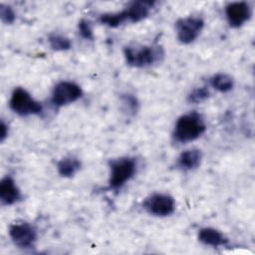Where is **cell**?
I'll use <instances>...</instances> for the list:
<instances>
[{"mask_svg":"<svg viewBox=\"0 0 255 255\" xmlns=\"http://www.w3.org/2000/svg\"><path fill=\"white\" fill-rule=\"evenodd\" d=\"M205 129L206 126L201 115L192 112L178 118L174 126L173 137L178 142L186 143L198 138Z\"/></svg>","mask_w":255,"mask_h":255,"instance_id":"6da1fadb","label":"cell"},{"mask_svg":"<svg viewBox=\"0 0 255 255\" xmlns=\"http://www.w3.org/2000/svg\"><path fill=\"white\" fill-rule=\"evenodd\" d=\"M125 59L128 66L143 68L158 63L163 58V50L160 46H127L124 49Z\"/></svg>","mask_w":255,"mask_h":255,"instance_id":"7a4b0ae2","label":"cell"},{"mask_svg":"<svg viewBox=\"0 0 255 255\" xmlns=\"http://www.w3.org/2000/svg\"><path fill=\"white\" fill-rule=\"evenodd\" d=\"M136 161L131 157H121L110 162L109 187L113 190L121 189L135 173Z\"/></svg>","mask_w":255,"mask_h":255,"instance_id":"3957f363","label":"cell"},{"mask_svg":"<svg viewBox=\"0 0 255 255\" xmlns=\"http://www.w3.org/2000/svg\"><path fill=\"white\" fill-rule=\"evenodd\" d=\"M10 109L19 116H30L39 115L43 111L41 103L32 98V96L23 88H16L9 102Z\"/></svg>","mask_w":255,"mask_h":255,"instance_id":"277c9868","label":"cell"},{"mask_svg":"<svg viewBox=\"0 0 255 255\" xmlns=\"http://www.w3.org/2000/svg\"><path fill=\"white\" fill-rule=\"evenodd\" d=\"M204 27L201 17L188 16L180 18L175 23L177 40L182 44H190L197 39Z\"/></svg>","mask_w":255,"mask_h":255,"instance_id":"5b68a950","label":"cell"},{"mask_svg":"<svg viewBox=\"0 0 255 255\" xmlns=\"http://www.w3.org/2000/svg\"><path fill=\"white\" fill-rule=\"evenodd\" d=\"M83 95L81 87L70 81L56 84L52 92L51 101L55 107H64L78 101Z\"/></svg>","mask_w":255,"mask_h":255,"instance_id":"8992f818","label":"cell"},{"mask_svg":"<svg viewBox=\"0 0 255 255\" xmlns=\"http://www.w3.org/2000/svg\"><path fill=\"white\" fill-rule=\"evenodd\" d=\"M144 209L154 216H168L175 209V202L172 196L165 193H153L143 202Z\"/></svg>","mask_w":255,"mask_h":255,"instance_id":"52a82bcc","label":"cell"},{"mask_svg":"<svg viewBox=\"0 0 255 255\" xmlns=\"http://www.w3.org/2000/svg\"><path fill=\"white\" fill-rule=\"evenodd\" d=\"M9 235L13 243L19 248H31L37 240V232L29 223H15L10 226Z\"/></svg>","mask_w":255,"mask_h":255,"instance_id":"ba28073f","label":"cell"},{"mask_svg":"<svg viewBox=\"0 0 255 255\" xmlns=\"http://www.w3.org/2000/svg\"><path fill=\"white\" fill-rule=\"evenodd\" d=\"M225 15L228 24L233 28H238L245 24L251 16V8L248 3L232 2L225 7Z\"/></svg>","mask_w":255,"mask_h":255,"instance_id":"9c48e42d","label":"cell"},{"mask_svg":"<svg viewBox=\"0 0 255 255\" xmlns=\"http://www.w3.org/2000/svg\"><path fill=\"white\" fill-rule=\"evenodd\" d=\"M153 5L154 2L151 1H134L129 3V5L122 11V13L126 21L136 23L149 15Z\"/></svg>","mask_w":255,"mask_h":255,"instance_id":"30bf717a","label":"cell"},{"mask_svg":"<svg viewBox=\"0 0 255 255\" xmlns=\"http://www.w3.org/2000/svg\"><path fill=\"white\" fill-rule=\"evenodd\" d=\"M21 198L20 189L11 176H5L0 182V200L4 205H12Z\"/></svg>","mask_w":255,"mask_h":255,"instance_id":"8fae6325","label":"cell"},{"mask_svg":"<svg viewBox=\"0 0 255 255\" xmlns=\"http://www.w3.org/2000/svg\"><path fill=\"white\" fill-rule=\"evenodd\" d=\"M202 159V153L197 148L186 149L177 158V166L183 170H193L197 168Z\"/></svg>","mask_w":255,"mask_h":255,"instance_id":"7c38bea8","label":"cell"},{"mask_svg":"<svg viewBox=\"0 0 255 255\" xmlns=\"http://www.w3.org/2000/svg\"><path fill=\"white\" fill-rule=\"evenodd\" d=\"M198 239L205 245L218 247L224 246L228 243V239L217 229L211 227H204L199 230Z\"/></svg>","mask_w":255,"mask_h":255,"instance_id":"4fadbf2b","label":"cell"},{"mask_svg":"<svg viewBox=\"0 0 255 255\" xmlns=\"http://www.w3.org/2000/svg\"><path fill=\"white\" fill-rule=\"evenodd\" d=\"M81 161L74 156H66L57 163V169L61 176L72 177L81 169Z\"/></svg>","mask_w":255,"mask_h":255,"instance_id":"5bb4252c","label":"cell"},{"mask_svg":"<svg viewBox=\"0 0 255 255\" xmlns=\"http://www.w3.org/2000/svg\"><path fill=\"white\" fill-rule=\"evenodd\" d=\"M210 84L215 90L221 93H226L232 90L234 82L229 75L220 73V74H216L211 78Z\"/></svg>","mask_w":255,"mask_h":255,"instance_id":"9a60e30c","label":"cell"},{"mask_svg":"<svg viewBox=\"0 0 255 255\" xmlns=\"http://www.w3.org/2000/svg\"><path fill=\"white\" fill-rule=\"evenodd\" d=\"M48 41L50 47L55 51H66L71 48V41L62 34H50Z\"/></svg>","mask_w":255,"mask_h":255,"instance_id":"2e32d148","label":"cell"},{"mask_svg":"<svg viewBox=\"0 0 255 255\" xmlns=\"http://www.w3.org/2000/svg\"><path fill=\"white\" fill-rule=\"evenodd\" d=\"M209 97V91L205 87L194 89L189 95H188V101L193 104H199L203 101H205Z\"/></svg>","mask_w":255,"mask_h":255,"instance_id":"e0dca14e","label":"cell"},{"mask_svg":"<svg viewBox=\"0 0 255 255\" xmlns=\"http://www.w3.org/2000/svg\"><path fill=\"white\" fill-rule=\"evenodd\" d=\"M0 18L5 24H12L15 21L16 14L11 6L1 4L0 5Z\"/></svg>","mask_w":255,"mask_h":255,"instance_id":"ac0fdd59","label":"cell"},{"mask_svg":"<svg viewBox=\"0 0 255 255\" xmlns=\"http://www.w3.org/2000/svg\"><path fill=\"white\" fill-rule=\"evenodd\" d=\"M79 28V33L81 34V36L87 40H93L94 39V32H93V28L91 23L86 20V19H82L79 22L78 25Z\"/></svg>","mask_w":255,"mask_h":255,"instance_id":"d6986e66","label":"cell"},{"mask_svg":"<svg viewBox=\"0 0 255 255\" xmlns=\"http://www.w3.org/2000/svg\"><path fill=\"white\" fill-rule=\"evenodd\" d=\"M122 103L125 107V110L128 113H131L132 115L136 113L137 111V101L136 99L131 95H124L122 97Z\"/></svg>","mask_w":255,"mask_h":255,"instance_id":"ffe728a7","label":"cell"},{"mask_svg":"<svg viewBox=\"0 0 255 255\" xmlns=\"http://www.w3.org/2000/svg\"><path fill=\"white\" fill-rule=\"evenodd\" d=\"M0 129H1V132H0V140L3 141V140L6 138V136L8 135V127L6 126V124H5L3 121L1 122V128H0Z\"/></svg>","mask_w":255,"mask_h":255,"instance_id":"44dd1931","label":"cell"}]
</instances>
